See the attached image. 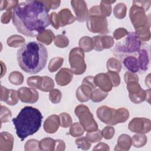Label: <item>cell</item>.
<instances>
[{
    "label": "cell",
    "mask_w": 151,
    "mask_h": 151,
    "mask_svg": "<svg viewBox=\"0 0 151 151\" xmlns=\"http://www.w3.org/2000/svg\"><path fill=\"white\" fill-rule=\"evenodd\" d=\"M50 9L42 1H26L12 9V22L18 32L31 37H37L50 24Z\"/></svg>",
    "instance_id": "cell-1"
},
{
    "label": "cell",
    "mask_w": 151,
    "mask_h": 151,
    "mask_svg": "<svg viewBox=\"0 0 151 151\" xmlns=\"http://www.w3.org/2000/svg\"><path fill=\"white\" fill-rule=\"evenodd\" d=\"M47 58L46 48L36 41L25 44L17 51V61L20 68L30 74L41 71L45 67Z\"/></svg>",
    "instance_id": "cell-2"
},
{
    "label": "cell",
    "mask_w": 151,
    "mask_h": 151,
    "mask_svg": "<svg viewBox=\"0 0 151 151\" xmlns=\"http://www.w3.org/2000/svg\"><path fill=\"white\" fill-rule=\"evenodd\" d=\"M43 116L40 110L31 106L22 108L12 121L18 137L22 141L35 133L40 128Z\"/></svg>",
    "instance_id": "cell-3"
},
{
    "label": "cell",
    "mask_w": 151,
    "mask_h": 151,
    "mask_svg": "<svg viewBox=\"0 0 151 151\" xmlns=\"http://www.w3.org/2000/svg\"><path fill=\"white\" fill-rule=\"evenodd\" d=\"M86 19L87 27L90 31L101 34H105L109 32L107 19L102 15L99 6H93L90 9Z\"/></svg>",
    "instance_id": "cell-4"
},
{
    "label": "cell",
    "mask_w": 151,
    "mask_h": 151,
    "mask_svg": "<svg viewBox=\"0 0 151 151\" xmlns=\"http://www.w3.org/2000/svg\"><path fill=\"white\" fill-rule=\"evenodd\" d=\"M141 41L135 32H129L124 39L117 42L113 51L120 55L139 52L140 50Z\"/></svg>",
    "instance_id": "cell-5"
},
{
    "label": "cell",
    "mask_w": 151,
    "mask_h": 151,
    "mask_svg": "<svg viewBox=\"0 0 151 151\" xmlns=\"http://www.w3.org/2000/svg\"><path fill=\"white\" fill-rule=\"evenodd\" d=\"M75 114L78 117L80 124L85 130L88 132L97 130V124L86 106L83 104L78 106L75 109Z\"/></svg>",
    "instance_id": "cell-6"
},
{
    "label": "cell",
    "mask_w": 151,
    "mask_h": 151,
    "mask_svg": "<svg viewBox=\"0 0 151 151\" xmlns=\"http://www.w3.org/2000/svg\"><path fill=\"white\" fill-rule=\"evenodd\" d=\"M71 70L75 74H81L86 71V64L84 62V54L81 48H73L69 54Z\"/></svg>",
    "instance_id": "cell-7"
},
{
    "label": "cell",
    "mask_w": 151,
    "mask_h": 151,
    "mask_svg": "<svg viewBox=\"0 0 151 151\" xmlns=\"http://www.w3.org/2000/svg\"><path fill=\"white\" fill-rule=\"evenodd\" d=\"M130 18L135 29L149 26L147 22V16L145 15V11L142 6L133 3V5L130 9Z\"/></svg>",
    "instance_id": "cell-8"
},
{
    "label": "cell",
    "mask_w": 151,
    "mask_h": 151,
    "mask_svg": "<svg viewBox=\"0 0 151 151\" xmlns=\"http://www.w3.org/2000/svg\"><path fill=\"white\" fill-rule=\"evenodd\" d=\"M96 85L94 82V77L88 76L83 80L82 85L80 86L77 90V97L80 101H87L90 99L91 94Z\"/></svg>",
    "instance_id": "cell-9"
},
{
    "label": "cell",
    "mask_w": 151,
    "mask_h": 151,
    "mask_svg": "<svg viewBox=\"0 0 151 151\" xmlns=\"http://www.w3.org/2000/svg\"><path fill=\"white\" fill-rule=\"evenodd\" d=\"M127 84V88L129 91V97L132 102L139 103L146 99V91L140 87L137 81H130Z\"/></svg>",
    "instance_id": "cell-10"
},
{
    "label": "cell",
    "mask_w": 151,
    "mask_h": 151,
    "mask_svg": "<svg viewBox=\"0 0 151 151\" xmlns=\"http://www.w3.org/2000/svg\"><path fill=\"white\" fill-rule=\"evenodd\" d=\"M129 129L135 133H148L150 130V121L145 118L135 117L130 122Z\"/></svg>",
    "instance_id": "cell-11"
},
{
    "label": "cell",
    "mask_w": 151,
    "mask_h": 151,
    "mask_svg": "<svg viewBox=\"0 0 151 151\" xmlns=\"http://www.w3.org/2000/svg\"><path fill=\"white\" fill-rule=\"evenodd\" d=\"M116 110L107 106H101L97 110V115L101 121L107 124L115 125Z\"/></svg>",
    "instance_id": "cell-12"
},
{
    "label": "cell",
    "mask_w": 151,
    "mask_h": 151,
    "mask_svg": "<svg viewBox=\"0 0 151 151\" xmlns=\"http://www.w3.org/2000/svg\"><path fill=\"white\" fill-rule=\"evenodd\" d=\"M70 3L76 14V19L80 22L84 21L88 15L86 2L84 1H71Z\"/></svg>",
    "instance_id": "cell-13"
},
{
    "label": "cell",
    "mask_w": 151,
    "mask_h": 151,
    "mask_svg": "<svg viewBox=\"0 0 151 151\" xmlns=\"http://www.w3.org/2000/svg\"><path fill=\"white\" fill-rule=\"evenodd\" d=\"M18 96L21 101L33 103L38 100V93L34 88L22 87L18 90Z\"/></svg>",
    "instance_id": "cell-14"
},
{
    "label": "cell",
    "mask_w": 151,
    "mask_h": 151,
    "mask_svg": "<svg viewBox=\"0 0 151 151\" xmlns=\"http://www.w3.org/2000/svg\"><path fill=\"white\" fill-rule=\"evenodd\" d=\"M94 48L96 51H102L104 48H111L114 44V40L111 36H96L93 37Z\"/></svg>",
    "instance_id": "cell-15"
},
{
    "label": "cell",
    "mask_w": 151,
    "mask_h": 151,
    "mask_svg": "<svg viewBox=\"0 0 151 151\" xmlns=\"http://www.w3.org/2000/svg\"><path fill=\"white\" fill-rule=\"evenodd\" d=\"M94 82L96 86H99L100 89L104 92L111 91L112 84L111 80L107 73H100L94 77Z\"/></svg>",
    "instance_id": "cell-16"
},
{
    "label": "cell",
    "mask_w": 151,
    "mask_h": 151,
    "mask_svg": "<svg viewBox=\"0 0 151 151\" xmlns=\"http://www.w3.org/2000/svg\"><path fill=\"white\" fill-rule=\"evenodd\" d=\"M72 78L73 73L71 70L67 68H61L55 75V81L61 86L67 85L71 81Z\"/></svg>",
    "instance_id": "cell-17"
},
{
    "label": "cell",
    "mask_w": 151,
    "mask_h": 151,
    "mask_svg": "<svg viewBox=\"0 0 151 151\" xmlns=\"http://www.w3.org/2000/svg\"><path fill=\"white\" fill-rule=\"evenodd\" d=\"M58 24L59 27H64L68 24H71L76 19L68 8L63 9L57 14Z\"/></svg>",
    "instance_id": "cell-18"
},
{
    "label": "cell",
    "mask_w": 151,
    "mask_h": 151,
    "mask_svg": "<svg viewBox=\"0 0 151 151\" xmlns=\"http://www.w3.org/2000/svg\"><path fill=\"white\" fill-rule=\"evenodd\" d=\"M60 124V117L57 115H52L45 121L44 129L47 133H54L58 130Z\"/></svg>",
    "instance_id": "cell-19"
},
{
    "label": "cell",
    "mask_w": 151,
    "mask_h": 151,
    "mask_svg": "<svg viewBox=\"0 0 151 151\" xmlns=\"http://www.w3.org/2000/svg\"><path fill=\"white\" fill-rule=\"evenodd\" d=\"M123 64L125 67L131 73H136L139 71V65L138 60L134 57H126L123 60Z\"/></svg>",
    "instance_id": "cell-20"
},
{
    "label": "cell",
    "mask_w": 151,
    "mask_h": 151,
    "mask_svg": "<svg viewBox=\"0 0 151 151\" xmlns=\"http://www.w3.org/2000/svg\"><path fill=\"white\" fill-rule=\"evenodd\" d=\"M137 60L140 68L143 71L146 70L148 67L149 59L148 53L146 50H140L139 51V58Z\"/></svg>",
    "instance_id": "cell-21"
},
{
    "label": "cell",
    "mask_w": 151,
    "mask_h": 151,
    "mask_svg": "<svg viewBox=\"0 0 151 151\" xmlns=\"http://www.w3.org/2000/svg\"><path fill=\"white\" fill-rule=\"evenodd\" d=\"M37 37V40L38 41L42 42L46 45L50 44L53 39L55 38L53 32L50 29L44 30L43 32L39 34Z\"/></svg>",
    "instance_id": "cell-22"
},
{
    "label": "cell",
    "mask_w": 151,
    "mask_h": 151,
    "mask_svg": "<svg viewBox=\"0 0 151 151\" xmlns=\"http://www.w3.org/2000/svg\"><path fill=\"white\" fill-rule=\"evenodd\" d=\"M79 46L85 52L91 51L94 48V42L93 38L89 37H83L79 41Z\"/></svg>",
    "instance_id": "cell-23"
},
{
    "label": "cell",
    "mask_w": 151,
    "mask_h": 151,
    "mask_svg": "<svg viewBox=\"0 0 151 151\" xmlns=\"http://www.w3.org/2000/svg\"><path fill=\"white\" fill-rule=\"evenodd\" d=\"M107 68L108 71L119 73L122 68L120 63L114 58H110L107 62Z\"/></svg>",
    "instance_id": "cell-24"
},
{
    "label": "cell",
    "mask_w": 151,
    "mask_h": 151,
    "mask_svg": "<svg viewBox=\"0 0 151 151\" xmlns=\"http://www.w3.org/2000/svg\"><path fill=\"white\" fill-rule=\"evenodd\" d=\"M126 6L124 3H118L113 9V14L118 19H122L125 17L126 14Z\"/></svg>",
    "instance_id": "cell-25"
},
{
    "label": "cell",
    "mask_w": 151,
    "mask_h": 151,
    "mask_svg": "<svg viewBox=\"0 0 151 151\" xmlns=\"http://www.w3.org/2000/svg\"><path fill=\"white\" fill-rule=\"evenodd\" d=\"M25 39L19 35H15L9 37L7 40V44L9 46L12 47H17L24 44Z\"/></svg>",
    "instance_id": "cell-26"
},
{
    "label": "cell",
    "mask_w": 151,
    "mask_h": 151,
    "mask_svg": "<svg viewBox=\"0 0 151 151\" xmlns=\"http://www.w3.org/2000/svg\"><path fill=\"white\" fill-rule=\"evenodd\" d=\"M116 1H101L100 2V8L102 15L104 17H109L110 15L111 12V4L115 2Z\"/></svg>",
    "instance_id": "cell-27"
},
{
    "label": "cell",
    "mask_w": 151,
    "mask_h": 151,
    "mask_svg": "<svg viewBox=\"0 0 151 151\" xmlns=\"http://www.w3.org/2000/svg\"><path fill=\"white\" fill-rule=\"evenodd\" d=\"M54 86V83L50 77L44 76L42 77V84L40 88V90L43 91H51Z\"/></svg>",
    "instance_id": "cell-28"
},
{
    "label": "cell",
    "mask_w": 151,
    "mask_h": 151,
    "mask_svg": "<svg viewBox=\"0 0 151 151\" xmlns=\"http://www.w3.org/2000/svg\"><path fill=\"white\" fill-rule=\"evenodd\" d=\"M107 96V93L100 88L96 89L92 91L90 99L94 102H99L104 100Z\"/></svg>",
    "instance_id": "cell-29"
},
{
    "label": "cell",
    "mask_w": 151,
    "mask_h": 151,
    "mask_svg": "<svg viewBox=\"0 0 151 151\" xmlns=\"http://www.w3.org/2000/svg\"><path fill=\"white\" fill-rule=\"evenodd\" d=\"M63 58L61 57H55L51 59L48 64V70L50 72L57 71L63 64Z\"/></svg>",
    "instance_id": "cell-30"
},
{
    "label": "cell",
    "mask_w": 151,
    "mask_h": 151,
    "mask_svg": "<svg viewBox=\"0 0 151 151\" xmlns=\"http://www.w3.org/2000/svg\"><path fill=\"white\" fill-rule=\"evenodd\" d=\"M9 81L16 86L21 84L24 80L22 74L18 71H13L9 76Z\"/></svg>",
    "instance_id": "cell-31"
},
{
    "label": "cell",
    "mask_w": 151,
    "mask_h": 151,
    "mask_svg": "<svg viewBox=\"0 0 151 151\" xmlns=\"http://www.w3.org/2000/svg\"><path fill=\"white\" fill-rule=\"evenodd\" d=\"M84 129L83 126L78 122L72 124L70 129V133L74 137H77L82 135L84 133Z\"/></svg>",
    "instance_id": "cell-32"
},
{
    "label": "cell",
    "mask_w": 151,
    "mask_h": 151,
    "mask_svg": "<svg viewBox=\"0 0 151 151\" xmlns=\"http://www.w3.org/2000/svg\"><path fill=\"white\" fill-rule=\"evenodd\" d=\"M42 77L40 76H34L30 77L27 79V83L30 87L40 89L42 84Z\"/></svg>",
    "instance_id": "cell-33"
},
{
    "label": "cell",
    "mask_w": 151,
    "mask_h": 151,
    "mask_svg": "<svg viewBox=\"0 0 151 151\" xmlns=\"http://www.w3.org/2000/svg\"><path fill=\"white\" fill-rule=\"evenodd\" d=\"M69 41L67 37L58 35L54 38V44L59 48H64L68 45Z\"/></svg>",
    "instance_id": "cell-34"
},
{
    "label": "cell",
    "mask_w": 151,
    "mask_h": 151,
    "mask_svg": "<svg viewBox=\"0 0 151 151\" xmlns=\"http://www.w3.org/2000/svg\"><path fill=\"white\" fill-rule=\"evenodd\" d=\"M60 125L63 127L64 128L70 126H71L72 123V120L71 117L70 116V115L65 113H63L60 114Z\"/></svg>",
    "instance_id": "cell-35"
},
{
    "label": "cell",
    "mask_w": 151,
    "mask_h": 151,
    "mask_svg": "<svg viewBox=\"0 0 151 151\" xmlns=\"http://www.w3.org/2000/svg\"><path fill=\"white\" fill-rule=\"evenodd\" d=\"M86 137L91 142H97L101 140L102 133L99 130L96 132H88L86 135Z\"/></svg>",
    "instance_id": "cell-36"
},
{
    "label": "cell",
    "mask_w": 151,
    "mask_h": 151,
    "mask_svg": "<svg viewBox=\"0 0 151 151\" xmlns=\"http://www.w3.org/2000/svg\"><path fill=\"white\" fill-rule=\"evenodd\" d=\"M18 96L17 95V91L13 89L9 90L8 98L5 102L9 105H15L17 103L18 100Z\"/></svg>",
    "instance_id": "cell-37"
},
{
    "label": "cell",
    "mask_w": 151,
    "mask_h": 151,
    "mask_svg": "<svg viewBox=\"0 0 151 151\" xmlns=\"http://www.w3.org/2000/svg\"><path fill=\"white\" fill-rule=\"evenodd\" d=\"M61 93L58 89L52 90L49 95L50 100L53 103H58L61 99Z\"/></svg>",
    "instance_id": "cell-38"
},
{
    "label": "cell",
    "mask_w": 151,
    "mask_h": 151,
    "mask_svg": "<svg viewBox=\"0 0 151 151\" xmlns=\"http://www.w3.org/2000/svg\"><path fill=\"white\" fill-rule=\"evenodd\" d=\"M89 140L87 137L78 138L75 140L76 143L78 146V148L83 149H88L91 146V143L88 142Z\"/></svg>",
    "instance_id": "cell-39"
},
{
    "label": "cell",
    "mask_w": 151,
    "mask_h": 151,
    "mask_svg": "<svg viewBox=\"0 0 151 151\" xmlns=\"http://www.w3.org/2000/svg\"><path fill=\"white\" fill-rule=\"evenodd\" d=\"M107 74H108V76H109V78L111 80L112 86L113 87L118 86L120 84V77H119L117 73L108 71L107 73Z\"/></svg>",
    "instance_id": "cell-40"
},
{
    "label": "cell",
    "mask_w": 151,
    "mask_h": 151,
    "mask_svg": "<svg viewBox=\"0 0 151 151\" xmlns=\"http://www.w3.org/2000/svg\"><path fill=\"white\" fill-rule=\"evenodd\" d=\"M102 136L106 139H110L112 138L114 134V129L110 126L106 127L101 132Z\"/></svg>",
    "instance_id": "cell-41"
},
{
    "label": "cell",
    "mask_w": 151,
    "mask_h": 151,
    "mask_svg": "<svg viewBox=\"0 0 151 151\" xmlns=\"http://www.w3.org/2000/svg\"><path fill=\"white\" fill-rule=\"evenodd\" d=\"M127 33L128 32L126 29L123 28H119L115 30L113 34V37L116 40H118L125 37L127 34Z\"/></svg>",
    "instance_id": "cell-42"
},
{
    "label": "cell",
    "mask_w": 151,
    "mask_h": 151,
    "mask_svg": "<svg viewBox=\"0 0 151 151\" xmlns=\"http://www.w3.org/2000/svg\"><path fill=\"white\" fill-rule=\"evenodd\" d=\"M42 2L50 10L57 8L61 3L60 1H42Z\"/></svg>",
    "instance_id": "cell-43"
},
{
    "label": "cell",
    "mask_w": 151,
    "mask_h": 151,
    "mask_svg": "<svg viewBox=\"0 0 151 151\" xmlns=\"http://www.w3.org/2000/svg\"><path fill=\"white\" fill-rule=\"evenodd\" d=\"M124 80L126 83L130 81H138L139 77L136 74L131 72H126L124 74Z\"/></svg>",
    "instance_id": "cell-44"
},
{
    "label": "cell",
    "mask_w": 151,
    "mask_h": 151,
    "mask_svg": "<svg viewBox=\"0 0 151 151\" xmlns=\"http://www.w3.org/2000/svg\"><path fill=\"white\" fill-rule=\"evenodd\" d=\"M133 3L142 6L145 11H147L150 7V1H133Z\"/></svg>",
    "instance_id": "cell-45"
},
{
    "label": "cell",
    "mask_w": 151,
    "mask_h": 151,
    "mask_svg": "<svg viewBox=\"0 0 151 151\" xmlns=\"http://www.w3.org/2000/svg\"><path fill=\"white\" fill-rule=\"evenodd\" d=\"M11 17H12V10L6 11L2 14L1 17V22L4 24H7L10 21V18Z\"/></svg>",
    "instance_id": "cell-46"
},
{
    "label": "cell",
    "mask_w": 151,
    "mask_h": 151,
    "mask_svg": "<svg viewBox=\"0 0 151 151\" xmlns=\"http://www.w3.org/2000/svg\"><path fill=\"white\" fill-rule=\"evenodd\" d=\"M50 22L52 25V26L55 29H58L59 26L58 24V19H57V14L55 12H52L50 15Z\"/></svg>",
    "instance_id": "cell-47"
},
{
    "label": "cell",
    "mask_w": 151,
    "mask_h": 151,
    "mask_svg": "<svg viewBox=\"0 0 151 151\" xmlns=\"http://www.w3.org/2000/svg\"><path fill=\"white\" fill-rule=\"evenodd\" d=\"M8 6V1H1V11L6 9Z\"/></svg>",
    "instance_id": "cell-48"
}]
</instances>
